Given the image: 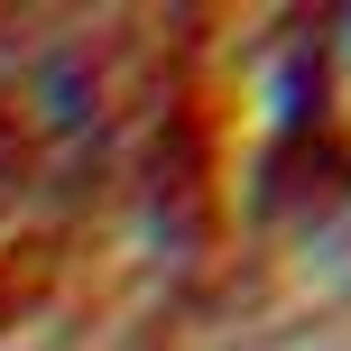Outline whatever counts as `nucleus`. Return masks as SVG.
<instances>
[{
  "label": "nucleus",
  "instance_id": "f257e3e1",
  "mask_svg": "<svg viewBox=\"0 0 351 351\" xmlns=\"http://www.w3.org/2000/svg\"><path fill=\"white\" fill-rule=\"evenodd\" d=\"M324 111H333L342 158H351V19H333V56H324Z\"/></svg>",
  "mask_w": 351,
  "mask_h": 351
}]
</instances>
